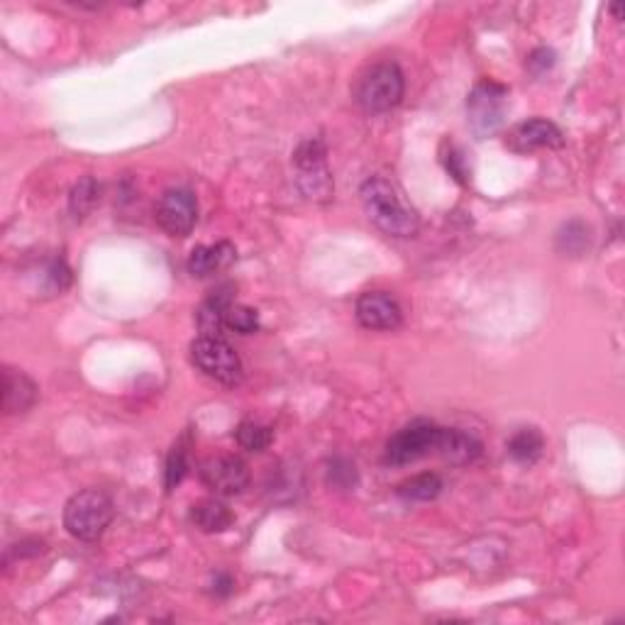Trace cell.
Segmentation results:
<instances>
[{
	"label": "cell",
	"mask_w": 625,
	"mask_h": 625,
	"mask_svg": "<svg viewBox=\"0 0 625 625\" xmlns=\"http://www.w3.org/2000/svg\"><path fill=\"white\" fill-rule=\"evenodd\" d=\"M201 479L213 494L237 496L250 484V467L235 455H215L201 464Z\"/></svg>",
	"instance_id": "9"
},
{
	"label": "cell",
	"mask_w": 625,
	"mask_h": 625,
	"mask_svg": "<svg viewBox=\"0 0 625 625\" xmlns=\"http://www.w3.org/2000/svg\"><path fill=\"white\" fill-rule=\"evenodd\" d=\"M37 401V384L27 374L5 367L3 372V413L18 416L27 413Z\"/></svg>",
	"instance_id": "13"
},
{
	"label": "cell",
	"mask_w": 625,
	"mask_h": 625,
	"mask_svg": "<svg viewBox=\"0 0 625 625\" xmlns=\"http://www.w3.org/2000/svg\"><path fill=\"white\" fill-rule=\"evenodd\" d=\"M440 438V425L430 423V420H413L406 428H401L394 438L386 445V464L394 467H403V464L418 462V459L428 457L435 452Z\"/></svg>",
	"instance_id": "7"
},
{
	"label": "cell",
	"mask_w": 625,
	"mask_h": 625,
	"mask_svg": "<svg viewBox=\"0 0 625 625\" xmlns=\"http://www.w3.org/2000/svg\"><path fill=\"white\" fill-rule=\"evenodd\" d=\"M98 193H101V186L93 176H84L74 188H71V196H69V210L74 218H86L91 213L93 206L98 203Z\"/></svg>",
	"instance_id": "18"
},
{
	"label": "cell",
	"mask_w": 625,
	"mask_h": 625,
	"mask_svg": "<svg viewBox=\"0 0 625 625\" xmlns=\"http://www.w3.org/2000/svg\"><path fill=\"white\" fill-rule=\"evenodd\" d=\"M562 145V130L545 118L525 120V123H518L508 132V147L518 154H530L535 149H557Z\"/></svg>",
	"instance_id": "11"
},
{
	"label": "cell",
	"mask_w": 625,
	"mask_h": 625,
	"mask_svg": "<svg viewBox=\"0 0 625 625\" xmlns=\"http://www.w3.org/2000/svg\"><path fill=\"white\" fill-rule=\"evenodd\" d=\"M357 320L367 330H396L403 323L398 301L386 291H367L357 301Z\"/></svg>",
	"instance_id": "10"
},
{
	"label": "cell",
	"mask_w": 625,
	"mask_h": 625,
	"mask_svg": "<svg viewBox=\"0 0 625 625\" xmlns=\"http://www.w3.org/2000/svg\"><path fill=\"white\" fill-rule=\"evenodd\" d=\"M435 455H440L445 462L457 464V467H464L481 457V442L459 428H440Z\"/></svg>",
	"instance_id": "12"
},
{
	"label": "cell",
	"mask_w": 625,
	"mask_h": 625,
	"mask_svg": "<svg viewBox=\"0 0 625 625\" xmlns=\"http://www.w3.org/2000/svg\"><path fill=\"white\" fill-rule=\"evenodd\" d=\"M445 167L450 171L452 176L459 181V184H467L469 181V167L464 162V154L459 152L457 147H450V152L445 154Z\"/></svg>",
	"instance_id": "24"
},
{
	"label": "cell",
	"mask_w": 625,
	"mask_h": 625,
	"mask_svg": "<svg viewBox=\"0 0 625 625\" xmlns=\"http://www.w3.org/2000/svg\"><path fill=\"white\" fill-rule=\"evenodd\" d=\"M47 281H49V289L62 293L64 289H69L71 284V269L59 259V262H52L47 269Z\"/></svg>",
	"instance_id": "23"
},
{
	"label": "cell",
	"mask_w": 625,
	"mask_h": 625,
	"mask_svg": "<svg viewBox=\"0 0 625 625\" xmlns=\"http://www.w3.org/2000/svg\"><path fill=\"white\" fill-rule=\"evenodd\" d=\"M293 167H296V184L308 201L328 203L333 198L335 184L328 169V149L323 140L311 137L301 142L293 154Z\"/></svg>",
	"instance_id": "3"
},
{
	"label": "cell",
	"mask_w": 625,
	"mask_h": 625,
	"mask_svg": "<svg viewBox=\"0 0 625 625\" xmlns=\"http://www.w3.org/2000/svg\"><path fill=\"white\" fill-rule=\"evenodd\" d=\"M191 359L208 379L218 381L223 386L242 384V359L235 352V347L225 342V337L201 335L191 342Z\"/></svg>",
	"instance_id": "5"
},
{
	"label": "cell",
	"mask_w": 625,
	"mask_h": 625,
	"mask_svg": "<svg viewBox=\"0 0 625 625\" xmlns=\"http://www.w3.org/2000/svg\"><path fill=\"white\" fill-rule=\"evenodd\" d=\"M406 91L403 71L394 62L374 64L355 86V101L367 113H386L401 103Z\"/></svg>",
	"instance_id": "4"
},
{
	"label": "cell",
	"mask_w": 625,
	"mask_h": 625,
	"mask_svg": "<svg viewBox=\"0 0 625 625\" xmlns=\"http://www.w3.org/2000/svg\"><path fill=\"white\" fill-rule=\"evenodd\" d=\"M508 88L496 81H479L467 98V123L477 137H489L506 123Z\"/></svg>",
	"instance_id": "6"
},
{
	"label": "cell",
	"mask_w": 625,
	"mask_h": 625,
	"mask_svg": "<svg viewBox=\"0 0 625 625\" xmlns=\"http://www.w3.org/2000/svg\"><path fill=\"white\" fill-rule=\"evenodd\" d=\"M542 450H545V438L538 428H521L508 440V455L516 459L518 464L538 462Z\"/></svg>",
	"instance_id": "16"
},
{
	"label": "cell",
	"mask_w": 625,
	"mask_h": 625,
	"mask_svg": "<svg viewBox=\"0 0 625 625\" xmlns=\"http://www.w3.org/2000/svg\"><path fill=\"white\" fill-rule=\"evenodd\" d=\"M188 474V450L184 445H174V450L167 457V469H164V486L167 491H174Z\"/></svg>",
	"instance_id": "22"
},
{
	"label": "cell",
	"mask_w": 625,
	"mask_h": 625,
	"mask_svg": "<svg viewBox=\"0 0 625 625\" xmlns=\"http://www.w3.org/2000/svg\"><path fill=\"white\" fill-rule=\"evenodd\" d=\"M223 325L228 333L237 335H252L259 330V315L257 311L247 306H237V303H230L228 311L223 315Z\"/></svg>",
	"instance_id": "20"
},
{
	"label": "cell",
	"mask_w": 625,
	"mask_h": 625,
	"mask_svg": "<svg viewBox=\"0 0 625 625\" xmlns=\"http://www.w3.org/2000/svg\"><path fill=\"white\" fill-rule=\"evenodd\" d=\"M157 225L171 237H188L196 228L198 201L188 188H169L159 198L154 210Z\"/></svg>",
	"instance_id": "8"
},
{
	"label": "cell",
	"mask_w": 625,
	"mask_h": 625,
	"mask_svg": "<svg viewBox=\"0 0 625 625\" xmlns=\"http://www.w3.org/2000/svg\"><path fill=\"white\" fill-rule=\"evenodd\" d=\"M235 438L242 450L264 452L269 450V445L274 442V430L262 423H254V420H245V423H240V428L235 430Z\"/></svg>",
	"instance_id": "19"
},
{
	"label": "cell",
	"mask_w": 625,
	"mask_h": 625,
	"mask_svg": "<svg viewBox=\"0 0 625 625\" xmlns=\"http://www.w3.org/2000/svg\"><path fill=\"white\" fill-rule=\"evenodd\" d=\"M364 213L381 232L391 237H413L420 230L418 210L406 201L394 181L372 176L359 188Z\"/></svg>",
	"instance_id": "1"
},
{
	"label": "cell",
	"mask_w": 625,
	"mask_h": 625,
	"mask_svg": "<svg viewBox=\"0 0 625 625\" xmlns=\"http://www.w3.org/2000/svg\"><path fill=\"white\" fill-rule=\"evenodd\" d=\"M237 252L230 242H218V245H201L188 257V271L198 279L215 274L220 269H228L235 262Z\"/></svg>",
	"instance_id": "14"
},
{
	"label": "cell",
	"mask_w": 625,
	"mask_h": 625,
	"mask_svg": "<svg viewBox=\"0 0 625 625\" xmlns=\"http://www.w3.org/2000/svg\"><path fill=\"white\" fill-rule=\"evenodd\" d=\"M113 501L108 494L98 489L79 491L71 496L64 508V528L71 538L81 542H93L105 533L110 521H113Z\"/></svg>",
	"instance_id": "2"
},
{
	"label": "cell",
	"mask_w": 625,
	"mask_h": 625,
	"mask_svg": "<svg viewBox=\"0 0 625 625\" xmlns=\"http://www.w3.org/2000/svg\"><path fill=\"white\" fill-rule=\"evenodd\" d=\"M442 491V479L435 472H423L403 481L398 486V496L406 501H433Z\"/></svg>",
	"instance_id": "17"
},
{
	"label": "cell",
	"mask_w": 625,
	"mask_h": 625,
	"mask_svg": "<svg viewBox=\"0 0 625 625\" xmlns=\"http://www.w3.org/2000/svg\"><path fill=\"white\" fill-rule=\"evenodd\" d=\"M552 66H555V52L547 47L535 49V52L528 57V69L533 71V74H545V71H550Z\"/></svg>",
	"instance_id": "25"
},
{
	"label": "cell",
	"mask_w": 625,
	"mask_h": 625,
	"mask_svg": "<svg viewBox=\"0 0 625 625\" xmlns=\"http://www.w3.org/2000/svg\"><path fill=\"white\" fill-rule=\"evenodd\" d=\"M232 589H235V582H232L230 574H218V577H215V582H213L215 594L228 596V594H232Z\"/></svg>",
	"instance_id": "26"
},
{
	"label": "cell",
	"mask_w": 625,
	"mask_h": 625,
	"mask_svg": "<svg viewBox=\"0 0 625 625\" xmlns=\"http://www.w3.org/2000/svg\"><path fill=\"white\" fill-rule=\"evenodd\" d=\"M191 521L196 523V528H201L203 533H223L235 523V516L225 503L206 499L198 501L196 506H191Z\"/></svg>",
	"instance_id": "15"
},
{
	"label": "cell",
	"mask_w": 625,
	"mask_h": 625,
	"mask_svg": "<svg viewBox=\"0 0 625 625\" xmlns=\"http://www.w3.org/2000/svg\"><path fill=\"white\" fill-rule=\"evenodd\" d=\"M611 10H613V15H616V18L621 20V15H623V8H621V5H613Z\"/></svg>",
	"instance_id": "27"
},
{
	"label": "cell",
	"mask_w": 625,
	"mask_h": 625,
	"mask_svg": "<svg viewBox=\"0 0 625 625\" xmlns=\"http://www.w3.org/2000/svg\"><path fill=\"white\" fill-rule=\"evenodd\" d=\"M325 477H328V484L333 489H355L357 486V467L345 457H335L328 462V469H325Z\"/></svg>",
	"instance_id": "21"
}]
</instances>
